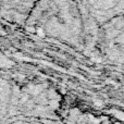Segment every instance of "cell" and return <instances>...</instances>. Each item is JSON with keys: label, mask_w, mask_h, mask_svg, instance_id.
<instances>
[{"label": "cell", "mask_w": 124, "mask_h": 124, "mask_svg": "<svg viewBox=\"0 0 124 124\" xmlns=\"http://www.w3.org/2000/svg\"><path fill=\"white\" fill-rule=\"evenodd\" d=\"M6 124H65L57 116L15 114Z\"/></svg>", "instance_id": "obj_4"}, {"label": "cell", "mask_w": 124, "mask_h": 124, "mask_svg": "<svg viewBox=\"0 0 124 124\" xmlns=\"http://www.w3.org/2000/svg\"><path fill=\"white\" fill-rule=\"evenodd\" d=\"M26 26L77 51L94 48L97 27L84 1H37Z\"/></svg>", "instance_id": "obj_1"}, {"label": "cell", "mask_w": 124, "mask_h": 124, "mask_svg": "<svg viewBox=\"0 0 124 124\" xmlns=\"http://www.w3.org/2000/svg\"><path fill=\"white\" fill-rule=\"evenodd\" d=\"M74 124H100V123H97V122H89V121H81V120H78L77 122H75Z\"/></svg>", "instance_id": "obj_5"}, {"label": "cell", "mask_w": 124, "mask_h": 124, "mask_svg": "<svg viewBox=\"0 0 124 124\" xmlns=\"http://www.w3.org/2000/svg\"><path fill=\"white\" fill-rule=\"evenodd\" d=\"M19 87L0 70V124H6L17 113Z\"/></svg>", "instance_id": "obj_2"}, {"label": "cell", "mask_w": 124, "mask_h": 124, "mask_svg": "<svg viewBox=\"0 0 124 124\" xmlns=\"http://www.w3.org/2000/svg\"><path fill=\"white\" fill-rule=\"evenodd\" d=\"M35 3V1H0V15L13 23L26 25Z\"/></svg>", "instance_id": "obj_3"}]
</instances>
